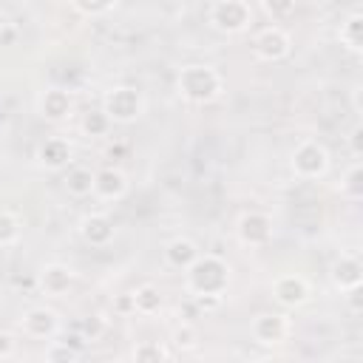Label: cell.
<instances>
[{
    "mask_svg": "<svg viewBox=\"0 0 363 363\" xmlns=\"http://www.w3.org/2000/svg\"><path fill=\"white\" fill-rule=\"evenodd\" d=\"M190 295H224L230 284V267L213 252H199V258L184 269Z\"/></svg>",
    "mask_w": 363,
    "mask_h": 363,
    "instance_id": "cell-1",
    "label": "cell"
},
{
    "mask_svg": "<svg viewBox=\"0 0 363 363\" xmlns=\"http://www.w3.org/2000/svg\"><path fill=\"white\" fill-rule=\"evenodd\" d=\"M176 85H179V94L196 105H204L221 94V77L210 65H184Z\"/></svg>",
    "mask_w": 363,
    "mask_h": 363,
    "instance_id": "cell-2",
    "label": "cell"
},
{
    "mask_svg": "<svg viewBox=\"0 0 363 363\" xmlns=\"http://www.w3.org/2000/svg\"><path fill=\"white\" fill-rule=\"evenodd\" d=\"M102 111L111 116V122H136L145 111V96L130 85H116L102 96Z\"/></svg>",
    "mask_w": 363,
    "mask_h": 363,
    "instance_id": "cell-3",
    "label": "cell"
},
{
    "mask_svg": "<svg viewBox=\"0 0 363 363\" xmlns=\"http://www.w3.org/2000/svg\"><path fill=\"white\" fill-rule=\"evenodd\" d=\"M252 23V11L247 0H213L210 3V26L224 34H238Z\"/></svg>",
    "mask_w": 363,
    "mask_h": 363,
    "instance_id": "cell-4",
    "label": "cell"
},
{
    "mask_svg": "<svg viewBox=\"0 0 363 363\" xmlns=\"http://www.w3.org/2000/svg\"><path fill=\"white\" fill-rule=\"evenodd\" d=\"M292 170L298 179H320L329 170V153L320 142L306 139L292 153Z\"/></svg>",
    "mask_w": 363,
    "mask_h": 363,
    "instance_id": "cell-5",
    "label": "cell"
},
{
    "mask_svg": "<svg viewBox=\"0 0 363 363\" xmlns=\"http://www.w3.org/2000/svg\"><path fill=\"white\" fill-rule=\"evenodd\" d=\"M252 51H255L258 60H267V62L281 60V57L289 54V34H286L281 26H267V28H261V31L255 34Z\"/></svg>",
    "mask_w": 363,
    "mask_h": 363,
    "instance_id": "cell-6",
    "label": "cell"
},
{
    "mask_svg": "<svg viewBox=\"0 0 363 363\" xmlns=\"http://www.w3.org/2000/svg\"><path fill=\"white\" fill-rule=\"evenodd\" d=\"M238 241L247 244V247H261L272 238V218L267 213H258V210H250L238 218Z\"/></svg>",
    "mask_w": 363,
    "mask_h": 363,
    "instance_id": "cell-7",
    "label": "cell"
},
{
    "mask_svg": "<svg viewBox=\"0 0 363 363\" xmlns=\"http://www.w3.org/2000/svg\"><path fill=\"white\" fill-rule=\"evenodd\" d=\"M128 193V179L116 167H102L94 173V196L105 201H116Z\"/></svg>",
    "mask_w": 363,
    "mask_h": 363,
    "instance_id": "cell-8",
    "label": "cell"
},
{
    "mask_svg": "<svg viewBox=\"0 0 363 363\" xmlns=\"http://www.w3.org/2000/svg\"><path fill=\"white\" fill-rule=\"evenodd\" d=\"M272 295L281 306H301L309 298V286L301 275H281L272 284Z\"/></svg>",
    "mask_w": 363,
    "mask_h": 363,
    "instance_id": "cell-9",
    "label": "cell"
},
{
    "mask_svg": "<svg viewBox=\"0 0 363 363\" xmlns=\"http://www.w3.org/2000/svg\"><path fill=\"white\" fill-rule=\"evenodd\" d=\"M79 235L91 244V247H105L113 238V221L105 213H91L79 221Z\"/></svg>",
    "mask_w": 363,
    "mask_h": 363,
    "instance_id": "cell-10",
    "label": "cell"
},
{
    "mask_svg": "<svg viewBox=\"0 0 363 363\" xmlns=\"http://www.w3.org/2000/svg\"><path fill=\"white\" fill-rule=\"evenodd\" d=\"M332 284L340 292L360 289V284H363V267H360V261L354 255H343L340 261H335V267H332Z\"/></svg>",
    "mask_w": 363,
    "mask_h": 363,
    "instance_id": "cell-11",
    "label": "cell"
},
{
    "mask_svg": "<svg viewBox=\"0 0 363 363\" xmlns=\"http://www.w3.org/2000/svg\"><path fill=\"white\" fill-rule=\"evenodd\" d=\"M23 332L28 337H51L57 332V315L54 309L45 306H34L23 315Z\"/></svg>",
    "mask_w": 363,
    "mask_h": 363,
    "instance_id": "cell-12",
    "label": "cell"
},
{
    "mask_svg": "<svg viewBox=\"0 0 363 363\" xmlns=\"http://www.w3.org/2000/svg\"><path fill=\"white\" fill-rule=\"evenodd\" d=\"M74 102H71V94L62 91V88H48L43 96H40V113L48 119V122H62L68 113H71Z\"/></svg>",
    "mask_w": 363,
    "mask_h": 363,
    "instance_id": "cell-13",
    "label": "cell"
},
{
    "mask_svg": "<svg viewBox=\"0 0 363 363\" xmlns=\"http://www.w3.org/2000/svg\"><path fill=\"white\" fill-rule=\"evenodd\" d=\"M37 159H40L48 170H62V167H68V164H71V145H68V139H60V136L45 139V142L40 145V150H37Z\"/></svg>",
    "mask_w": 363,
    "mask_h": 363,
    "instance_id": "cell-14",
    "label": "cell"
},
{
    "mask_svg": "<svg viewBox=\"0 0 363 363\" xmlns=\"http://www.w3.org/2000/svg\"><path fill=\"white\" fill-rule=\"evenodd\" d=\"M71 284H74V269L65 267V264H48L40 272V286L48 295H62V292L71 289Z\"/></svg>",
    "mask_w": 363,
    "mask_h": 363,
    "instance_id": "cell-15",
    "label": "cell"
},
{
    "mask_svg": "<svg viewBox=\"0 0 363 363\" xmlns=\"http://www.w3.org/2000/svg\"><path fill=\"white\" fill-rule=\"evenodd\" d=\"M286 318L284 315H258L252 320V337L258 343H278L286 335Z\"/></svg>",
    "mask_w": 363,
    "mask_h": 363,
    "instance_id": "cell-16",
    "label": "cell"
},
{
    "mask_svg": "<svg viewBox=\"0 0 363 363\" xmlns=\"http://www.w3.org/2000/svg\"><path fill=\"white\" fill-rule=\"evenodd\" d=\"M337 40H340V45H343L346 51H352V54H360V51H363V14H360V11H352V14L340 23Z\"/></svg>",
    "mask_w": 363,
    "mask_h": 363,
    "instance_id": "cell-17",
    "label": "cell"
},
{
    "mask_svg": "<svg viewBox=\"0 0 363 363\" xmlns=\"http://www.w3.org/2000/svg\"><path fill=\"white\" fill-rule=\"evenodd\" d=\"M199 258V247L190 241V238H173L167 247H164V261L176 269H187L193 261Z\"/></svg>",
    "mask_w": 363,
    "mask_h": 363,
    "instance_id": "cell-18",
    "label": "cell"
},
{
    "mask_svg": "<svg viewBox=\"0 0 363 363\" xmlns=\"http://www.w3.org/2000/svg\"><path fill=\"white\" fill-rule=\"evenodd\" d=\"M65 190L77 199H85L94 193V170L91 167H68V176H65Z\"/></svg>",
    "mask_w": 363,
    "mask_h": 363,
    "instance_id": "cell-19",
    "label": "cell"
},
{
    "mask_svg": "<svg viewBox=\"0 0 363 363\" xmlns=\"http://www.w3.org/2000/svg\"><path fill=\"white\" fill-rule=\"evenodd\" d=\"M133 303H136V312L142 315H153L162 309V295L153 284H142L136 292H133Z\"/></svg>",
    "mask_w": 363,
    "mask_h": 363,
    "instance_id": "cell-20",
    "label": "cell"
},
{
    "mask_svg": "<svg viewBox=\"0 0 363 363\" xmlns=\"http://www.w3.org/2000/svg\"><path fill=\"white\" fill-rule=\"evenodd\" d=\"M108 128H111V116H108L102 108H94V111H88V113L82 116V130H85L88 136H105Z\"/></svg>",
    "mask_w": 363,
    "mask_h": 363,
    "instance_id": "cell-21",
    "label": "cell"
},
{
    "mask_svg": "<svg viewBox=\"0 0 363 363\" xmlns=\"http://www.w3.org/2000/svg\"><path fill=\"white\" fill-rule=\"evenodd\" d=\"M298 0H261V9L267 11V17H272V23H281L286 17L295 14Z\"/></svg>",
    "mask_w": 363,
    "mask_h": 363,
    "instance_id": "cell-22",
    "label": "cell"
},
{
    "mask_svg": "<svg viewBox=\"0 0 363 363\" xmlns=\"http://www.w3.org/2000/svg\"><path fill=\"white\" fill-rule=\"evenodd\" d=\"M20 238V218L14 213L0 210V247H9Z\"/></svg>",
    "mask_w": 363,
    "mask_h": 363,
    "instance_id": "cell-23",
    "label": "cell"
},
{
    "mask_svg": "<svg viewBox=\"0 0 363 363\" xmlns=\"http://www.w3.org/2000/svg\"><path fill=\"white\" fill-rule=\"evenodd\" d=\"M363 167H360V162H354L349 170H346V176H343V182H340V190L346 193V196H352V199H360L363 196Z\"/></svg>",
    "mask_w": 363,
    "mask_h": 363,
    "instance_id": "cell-24",
    "label": "cell"
},
{
    "mask_svg": "<svg viewBox=\"0 0 363 363\" xmlns=\"http://www.w3.org/2000/svg\"><path fill=\"white\" fill-rule=\"evenodd\" d=\"M199 343V332H196V326L193 323H182L179 329H173V346H179V349H193Z\"/></svg>",
    "mask_w": 363,
    "mask_h": 363,
    "instance_id": "cell-25",
    "label": "cell"
},
{
    "mask_svg": "<svg viewBox=\"0 0 363 363\" xmlns=\"http://www.w3.org/2000/svg\"><path fill=\"white\" fill-rule=\"evenodd\" d=\"M71 3H74L77 11H82L88 17H99V14L113 9V0H71Z\"/></svg>",
    "mask_w": 363,
    "mask_h": 363,
    "instance_id": "cell-26",
    "label": "cell"
},
{
    "mask_svg": "<svg viewBox=\"0 0 363 363\" xmlns=\"http://www.w3.org/2000/svg\"><path fill=\"white\" fill-rule=\"evenodd\" d=\"M77 349H71L68 343H62V340H54L48 349H45V360H77Z\"/></svg>",
    "mask_w": 363,
    "mask_h": 363,
    "instance_id": "cell-27",
    "label": "cell"
},
{
    "mask_svg": "<svg viewBox=\"0 0 363 363\" xmlns=\"http://www.w3.org/2000/svg\"><path fill=\"white\" fill-rule=\"evenodd\" d=\"M133 357L136 360H167V352L159 343H142L133 349Z\"/></svg>",
    "mask_w": 363,
    "mask_h": 363,
    "instance_id": "cell-28",
    "label": "cell"
},
{
    "mask_svg": "<svg viewBox=\"0 0 363 363\" xmlns=\"http://www.w3.org/2000/svg\"><path fill=\"white\" fill-rule=\"evenodd\" d=\"M102 329H105V323H102V318H99V315L85 318V320L79 323V335H82L85 340H96V337L102 335Z\"/></svg>",
    "mask_w": 363,
    "mask_h": 363,
    "instance_id": "cell-29",
    "label": "cell"
},
{
    "mask_svg": "<svg viewBox=\"0 0 363 363\" xmlns=\"http://www.w3.org/2000/svg\"><path fill=\"white\" fill-rule=\"evenodd\" d=\"M360 136H363V128H360V125H354V128H352V133H349V145H352V156H354V159H360V156H363Z\"/></svg>",
    "mask_w": 363,
    "mask_h": 363,
    "instance_id": "cell-30",
    "label": "cell"
},
{
    "mask_svg": "<svg viewBox=\"0 0 363 363\" xmlns=\"http://www.w3.org/2000/svg\"><path fill=\"white\" fill-rule=\"evenodd\" d=\"M14 354V337L9 332H0V357H11Z\"/></svg>",
    "mask_w": 363,
    "mask_h": 363,
    "instance_id": "cell-31",
    "label": "cell"
},
{
    "mask_svg": "<svg viewBox=\"0 0 363 363\" xmlns=\"http://www.w3.org/2000/svg\"><path fill=\"white\" fill-rule=\"evenodd\" d=\"M116 309H119V312H136V303H133V292H125V295H119V301H116Z\"/></svg>",
    "mask_w": 363,
    "mask_h": 363,
    "instance_id": "cell-32",
    "label": "cell"
},
{
    "mask_svg": "<svg viewBox=\"0 0 363 363\" xmlns=\"http://www.w3.org/2000/svg\"><path fill=\"white\" fill-rule=\"evenodd\" d=\"M11 40H14V28H6V26H3V28H0V45H6V43H11Z\"/></svg>",
    "mask_w": 363,
    "mask_h": 363,
    "instance_id": "cell-33",
    "label": "cell"
},
{
    "mask_svg": "<svg viewBox=\"0 0 363 363\" xmlns=\"http://www.w3.org/2000/svg\"><path fill=\"white\" fill-rule=\"evenodd\" d=\"M0 28H3V23H0Z\"/></svg>",
    "mask_w": 363,
    "mask_h": 363,
    "instance_id": "cell-34",
    "label": "cell"
}]
</instances>
